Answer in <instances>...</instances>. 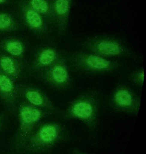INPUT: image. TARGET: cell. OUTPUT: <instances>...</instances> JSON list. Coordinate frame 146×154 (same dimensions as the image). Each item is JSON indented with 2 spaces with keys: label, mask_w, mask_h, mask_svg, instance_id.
Wrapping results in <instances>:
<instances>
[{
  "label": "cell",
  "mask_w": 146,
  "mask_h": 154,
  "mask_svg": "<svg viewBox=\"0 0 146 154\" xmlns=\"http://www.w3.org/2000/svg\"><path fill=\"white\" fill-rule=\"evenodd\" d=\"M100 108L98 92L91 90L83 92L71 101L67 107L63 117L65 119L80 120L89 128L96 125Z\"/></svg>",
  "instance_id": "1"
},
{
  "label": "cell",
  "mask_w": 146,
  "mask_h": 154,
  "mask_svg": "<svg viewBox=\"0 0 146 154\" xmlns=\"http://www.w3.org/2000/svg\"><path fill=\"white\" fill-rule=\"evenodd\" d=\"M63 128L55 122L45 123L34 130L20 154H41L50 150L61 138Z\"/></svg>",
  "instance_id": "2"
},
{
  "label": "cell",
  "mask_w": 146,
  "mask_h": 154,
  "mask_svg": "<svg viewBox=\"0 0 146 154\" xmlns=\"http://www.w3.org/2000/svg\"><path fill=\"white\" fill-rule=\"evenodd\" d=\"M46 113L29 103H22L19 109V125L13 139L15 151L20 153L35 128Z\"/></svg>",
  "instance_id": "3"
},
{
  "label": "cell",
  "mask_w": 146,
  "mask_h": 154,
  "mask_svg": "<svg viewBox=\"0 0 146 154\" xmlns=\"http://www.w3.org/2000/svg\"><path fill=\"white\" fill-rule=\"evenodd\" d=\"M69 63L75 69L87 73L111 72L120 67L119 62L103 57L86 51H75L69 58Z\"/></svg>",
  "instance_id": "4"
},
{
  "label": "cell",
  "mask_w": 146,
  "mask_h": 154,
  "mask_svg": "<svg viewBox=\"0 0 146 154\" xmlns=\"http://www.w3.org/2000/svg\"><path fill=\"white\" fill-rule=\"evenodd\" d=\"M82 48L105 58L126 57L131 55V51L124 43L117 39L106 37L90 38L83 42Z\"/></svg>",
  "instance_id": "5"
},
{
  "label": "cell",
  "mask_w": 146,
  "mask_h": 154,
  "mask_svg": "<svg viewBox=\"0 0 146 154\" xmlns=\"http://www.w3.org/2000/svg\"><path fill=\"white\" fill-rule=\"evenodd\" d=\"M141 98L126 85L118 86L112 93L111 104L115 110L138 115L141 106Z\"/></svg>",
  "instance_id": "6"
},
{
  "label": "cell",
  "mask_w": 146,
  "mask_h": 154,
  "mask_svg": "<svg viewBox=\"0 0 146 154\" xmlns=\"http://www.w3.org/2000/svg\"><path fill=\"white\" fill-rule=\"evenodd\" d=\"M43 77L47 83L61 89L67 88L71 82L69 69L65 59L61 57L52 66L44 70Z\"/></svg>",
  "instance_id": "7"
},
{
  "label": "cell",
  "mask_w": 146,
  "mask_h": 154,
  "mask_svg": "<svg viewBox=\"0 0 146 154\" xmlns=\"http://www.w3.org/2000/svg\"><path fill=\"white\" fill-rule=\"evenodd\" d=\"M26 99L31 105L45 110H54L55 106L45 93L39 89L28 88L24 90Z\"/></svg>",
  "instance_id": "8"
},
{
  "label": "cell",
  "mask_w": 146,
  "mask_h": 154,
  "mask_svg": "<svg viewBox=\"0 0 146 154\" xmlns=\"http://www.w3.org/2000/svg\"><path fill=\"white\" fill-rule=\"evenodd\" d=\"M0 97L10 106L14 105L18 97L14 81L0 69Z\"/></svg>",
  "instance_id": "9"
},
{
  "label": "cell",
  "mask_w": 146,
  "mask_h": 154,
  "mask_svg": "<svg viewBox=\"0 0 146 154\" xmlns=\"http://www.w3.org/2000/svg\"><path fill=\"white\" fill-rule=\"evenodd\" d=\"M61 57L60 52L55 48H43L39 51L36 56L34 67L37 70H45L52 66Z\"/></svg>",
  "instance_id": "10"
},
{
  "label": "cell",
  "mask_w": 146,
  "mask_h": 154,
  "mask_svg": "<svg viewBox=\"0 0 146 154\" xmlns=\"http://www.w3.org/2000/svg\"><path fill=\"white\" fill-rule=\"evenodd\" d=\"M71 6L72 0H55L53 3V11L61 31H66L67 29Z\"/></svg>",
  "instance_id": "11"
},
{
  "label": "cell",
  "mask_w": 146,
  "mask_h": 154,
  "mask_svg": "<svg viewBox=\"0 0 146 154\" xmlns=\"http://www.w3.org/2000/svg\"><path fill=\"white\" fill-rule=\"evenodd\" d=\"M0 69L14 82L19 78L21 70L19 64L10 55L0 54Z\"/></svg>",
  "instance_id": "12"
},
{
  "label": "cell",
  "mask_w": 146,
  "mask_h": 154,
  "mask_svg": "<svg viewBox=\"0 0 146 154\" xmlns=\"http://www.w3.org/2000/svg\"><path fill=\"white\" fill-rule=\"evenodd\" d=\"M0 48L13 57H22L25 53L24 44L16 39H8L1 42Z\"/></svg>",
  "instance_id": "13"
},
{
  "label": "cell",
  "mask_w": 146,
  "mask_h": 154,
  "mask_svg": "<svg viewBox=\"0 0 146 154\" xmlns=\"http://www.w3.org/2000/svg\"><path fill=\"white\" fill-rule=\"evenodd\" d=\"M25 19L26 23L31 29L37 32L44 31V22L41 15L31 8L26 10Z\"/></svg>",
  "instance_id": "14"
},
{
  "label": "cell",
  "mask_w": 146,
  "mask_h": 154,
  "mask_svg": "<svg viewBox=\"0 0 146 154\" xmlns=\"http://www.w3.org/2000/svg\"><path fill=\"white\" fill-rule=\"evenodd\" d=\"M16 29V25L10 15L0 13V32H7Z\"/></svg>",
  "instance_id": "15"
},
{
  "label": "cell",
  "mask_w": 146,
  "mask_h": 154,
  "mask_svg": "<svg viewBox=\"0 0 146 154\" xmlns=\"http://www.w3.org/2000/svg\"><path fill=\"white\" fill-rule=\"evenodd\" d=\"M30 8L39 13L46 14L49 12L50 7L47 0H30Z\"/></svg>",
  "instance_id": "16"
},
{
  "label": "cell",
  "mask_w": 146,
  "mask_h": 154,
  "mask_svg": "<svg viewBox=\"0 0 146 154\" xmlns=\"http://www.w3.org/2000/svg\"><path fill=\"white\" fill-rule=\"evenodd\" d=\"M145 70L144 69L140 68L133 71L130 75V81L134 84L142 88L144 85Z\"/></svg>",
  "instance_id": "17"
},
{
  "label": "cell",
  "mask_w": 146,
  "mask_h": 154,
  "mask_svg": "<svg viewBox=\"0 0 146 154\" xmlns=\"http://www.w3.org/2000/svg\"><path fill=\"white\" fill-rule=\"evenodd\" d=\"M4 120V117L3 116L0 115V129L3 124Z\"/></svg>",
  "instance_id": "18"
},
{
  "label": "cell",
  "mask_w": 146,
  "mask_h": 154,
  "mask_svg": "<svg viewBox=\"0 0 146 154\" xmlns=\"http://www.w3.org/2000/svg\"><path fill=\"white\" fill-rule=\"evenodd\" d=\"M6 0H0V4L4 3L6 2Z\"/></svg>",
  "instance_id": "19"
}]
</instances>
